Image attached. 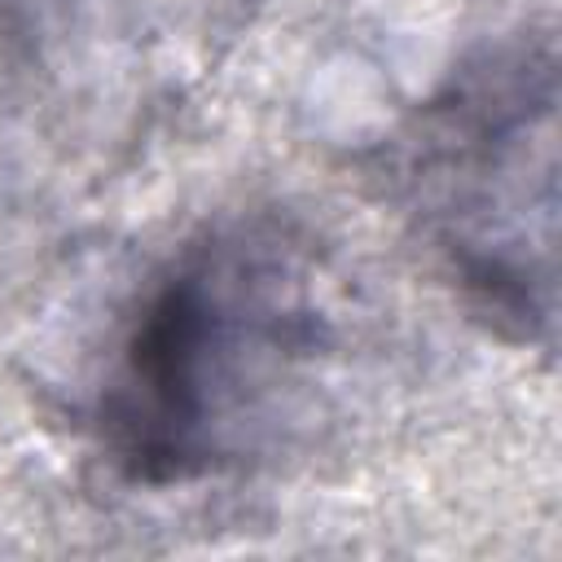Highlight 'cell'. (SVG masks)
<instances>
[{"mask_svg":"<svg viewBox=\"0 0 562 562\" xmlns=\"http://www.w3.org/2000/svg\"><path fill=\"white\" fill-rule=\"evenodd\" d=\"M268 0H0V224L119 171Z\"/></svg>","mask_w":562,"mask_h":562,"instance_id":"3957f363","label":"cell"},{"mask_svg":"<svg viewBox=\"0 0 562 562\" xmlns=\"http://www.w3.org/2000/svg\"><path fill=\"white\" fill-rule=\"evenodd\" d=\"M373 180L474 321L514 347H553L558 53L549 26L522 22L461 53L386 132Z\"/></svg>","mask_w":562,"mask_h":562,"instance_id":"7a4b0ae2","label":"cell"},{"mask_svg":"<svg viewBox=\"0 0 562 562\" xmlns=\"http://www.w3.org/2000/svg\"><path fill=\"white\" fill-rule=\"evenodd\" d=\"M364 334L360 290L316 224L224 211L119 307L83 400L88 448L132 492L277 470L334 426Z\"/></svg>","mask_w":562,"mask_h":562,"instance_id":"6da1fadb","label":"cell"}]
</instances>
